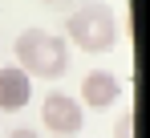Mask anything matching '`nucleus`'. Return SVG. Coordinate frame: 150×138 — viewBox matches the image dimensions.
Wrapping results in <instances>:
<instances>
[{"instance_id": "obj_1", "label": "nucleus", "mask_w": 150, "mask_h": 138, "mask_svg": "<svg viewBox=\"0 0 150 138\" xmlns=\"http://www.w3.org/2000/svg\"><path fill=\"white\" fill-rule=\"evenodd\" d=\"M16 61L28 77H61L69 69V45L65 37L45 33V28H25L16 37Z\"/></svg>"}, {"instance_id": "obj_2", "label": "nucleus", "mask_w": 150, "mask_h": 138, "mask_svg": "<svg viewBox=\"0 0 150 138\" xmlns=\"http://www.w3.org/2000/svg\"><path fill=\"white\" fill-rule=\"evenodd\" d=\"M65 33H69V41H73L81 53H105V49L118 45V16H114V8L110 4H101V0H89V4H81L73 16L65 21Z\"/></svg>"}, {"instance_id": "obj_3", "label": "nucleus", "mask_w": 150, "mask_h": 138, "mask_svg": "<svg viewBox=\"0 0 150 138\" xmlns=\"http://www.w3.org/2000/svg\"><path fill=\"white\" fill-rule=\"evenodd\" d=\"M41 122H45V130L57 138H73L81 130V106H77L73 93L65 90H53L45 93V106H41Z\"/></svg>"}, {"instance_id": "obj_4", "label": "nucleus", "mask_w": 150, "mask_h": 138, "mask_svg": "<svg viewBox=\"0 0 150 138\" xmlns=\"http://www.w3.org/2000/svg\"><path fill=\"white\" fill-rule=\"evenodd\" d=\"M81 102L93 110H110L114 102H122V81L110 69H89L81 77Z\"/></svg>"}, {"instance_id": "obj_5", "label": "nucleus", "mask_w": 150, "mask_h": 138, "mask_svg": "<svg viewBox=\"0 0 150 138\" xmlns=\"http://www.w3.org/2000/svg\"><path fill=\"white\" fill-rule=\"evenodd\" d=\"M33 97V77L21 65H0V110H25Z\"/></svg>"}, {"instance_id": "obj_6", "label": "nucleus", "mask_w": 150, "mask_h": 138, "mask_svg": "<svg viewBox=\"0 0 150 138\" xmlns=\"http://www.w3.org/2000/svg\"><path fill=\"white\" fill-rule=\"evenodd\" d=\"M114 138H134V114H130V110H122L118 126H114Z\"/></svg>"}, {"instance_id": "obj_7", "label": "nucleus", "mask_w": 150, "mask_h": 138, "mask_svg": "<svg viewBox=\"0 0 150 138\" xmlns=\"http://www.w3.org/2000/svg\"><path fill=\"white\" fill-rule=\"evenodd\" d=\"M8 138H41V130H33V126H16Z\"/></svg>"}, {"instance_id": "obj_8", "label": "nucleus", "mask_w": 150, "mask_h": 138, "mask_svg": "<svg viewBox=\"0 0 150 138\" xmlns=\"http://www.w3.org/2000/svg\"><path fill=\"white\" fill-rule=\"evenodd\" d=\"M41 4H61V0H41Z\"/></svg>"}]
</instances>
